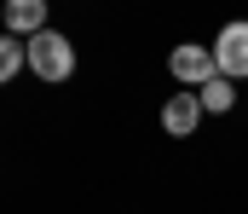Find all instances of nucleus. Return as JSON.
<instances>
[{
	"instance_id": "nucleus-3",
	"label": "nucleus",
	"mask_w": 248,
	"mask_h": 214,
	"mask_svg": "<svg viewBox=\"0 0 248 214\" xmlns=\"http://www.w3.org/2000/svg\"><path fill=\"white\" fill-rule=\"evenodd\" d=\"M214 64H219L225 81H248V23H243V17L219 29V41H214Z\"/></svg>"
},
{
	"instance_id": "nucleus-5",
	"label": "nucleus",
	"mask_w": 248,
	"mask_h": 214,
	"mask_svg": "<svg viewBox=\"0 0 248 214\" xmlns=\"http://www.w3.org/2000/svg\"><path fill=\"white\" fill-rule=\"evenodd\" d=\"M41 29H46V6L41 0H12L6 6V35H29L35 41Z\"/></svg>"
},
{
	"instance_id": "nucleus-4",
	"label": "nucleus",
	"mask_w": 248,
	"mask_h": 214,
	"mask_svg": "<svg viewBox=\"0 0 248 214\" xmlns=\"http://www.w3.org/2000/svg\"><path fill=\"white\" fill-rule=\"evenodd\" d=\"M162 128H168L173 139L196 133V128H202V99H196V93H173V99L162 104Z\"/></svg>"
},
{
	"instance_id": "nucleus-7",
	"label": "nucleus",
	"mask_w": 248,
	"mask_h": 214,
	"mask_svg": "<svg viewBox=\"0 0 248 214\" xmlns=\"http://www.w3.org/2000/svg\"><path fill=\"white\" fill-rule=\"evenodd\" d=\"M17 64H29V47H23L17 35H0V81H12Z\"/></svg>"
},
{
	"instance_id": "nucleus-2",
	"label": "nucleus",
	"mask_w": 248,
	"mask_h": 214,
	"mask_svg": "<svg viewBox=\"0 0 248 214\" xmlns=\"http://www.w3.org/2000/svg\"><path fill=\"white\" fill-rule=\"evenodd\" d=\"M168 70H173V81H185V87H196V93H202V87L219 75V64H214V47H202V41H185V47H173Z\"/></svg>"
},
{
	"instance_id": "nucleus-1",
	"label": "nucleus",
	"mask_w": 248,
	"mask_h": 214,
	"mask_svg": "<svg viewBox=\"0 0 248 214\" xmlns=\"http://www.w3.org/2000/svg\"><path fill=\"white\" fill-rule=\"evenodd\" d=\"M23 47H29V70L41 75V81H69V75H75V47H69L63 35L41 29V35L23 41Z\"/></svg>"
},
{
	"instance_id": "nucleus-6",
	"label": "nucleus",
	"mask_w": 248,
	"mask_h": 214,
	"mask_svg": "<svg viewBox=\"0 0 248 214\" xmlns=\"http://www.w3.org/2000/svg\"><path fill=\"white\" fill-rule=\"evenodd\" d=\"M196 99H202V110H208V116H225V110L237 104V81H225V75H214V81H208V87H202Z\"/></svg>"
}]
</instances>
